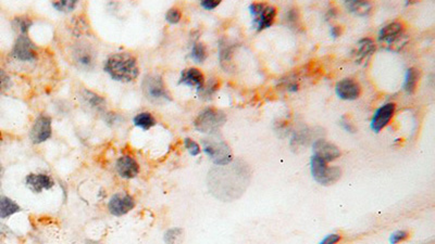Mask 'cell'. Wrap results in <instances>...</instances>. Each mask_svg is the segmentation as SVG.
Masks as SVG:
<instances>
[{
  "instance_id": "cell-1",
  "label": "cell",
  "mask_w": 435,
  "mask_h": 244,
  "mask_svg": "<svg viewBox=\"0 0 435 244\" xmlns=\"http://www.w3.org/2000/svg\"><path fill=\"white\" fill-rule=\"evenodd\" d=\"M105 71L112 79L122 83H130L139 75L137 60L127 53L110 56L105 63Z\"/></svg>"
},
{
  "instance_id": "cell-2",
  "label": "cell",
  "mask_w": 435,
  "mask_h": 244,
  "mask_svg": "<svg viewBox=\"0 0 435 244\" xmlns=\"http://www.w3.org/2000/svg\"><path fill=\"white\" fill-rule=\"evenodd\" d=\"M225 122L226 115L224 112L218 109L207 108L202 111L195 118L194 126L198 131L204 132V134L216 135Z\"/></svg>"
},
{
  "instance_id": "cell-3",
  "label": "cell",
  "mask_w": 435,
  "mask_h": 244,
  "mask_svg": "<svg viewBox=\"0 0 435 244\" xmlns=\"http://www.w3.org/2000/svg\"><path fill=\"white\" fill-rule=\"evenodd\" d=\"M310 171L313 179L322 186H331L340 180L342 176L341 168L328 166V163L322 159L312 155L310 160Z\"/></svg>"
},
{
  "instance_id": "cell-4",
  "label": "cell",
  "mask_w": 435,
  "mask_h": 244,
  "mask_svg": "<svg viewBox=\"0 0 435 244\" xmlns=\"http://www.w3.org/2000/svg\"><path fill=\"white\" fill-rule=\"evenodd\" d=\"M203 147L205 153L210 160L218 166H224L230 164L233 161V153L231 148L222 140L204 139Z\"/></svg>"
},
{
  "instance_id": "cell-5",
  "label": "cell",
  "mask_w": 435,
  "mask_h": 244,
  "mask_svg": "<svg viewBox=\"0 0 435 244\" xmlns=\"http://www.w3.org/2000/svg\"><path fill=\"white\" fill-rule=\"evenodd\" d=\"M143 91L145 97L152 103L171 101V95L169 94L164 80L159 75H147L143 80Z\"/></svg>"
},
{
  "instance_id": "cell-6",
  "label": "cell",
  "mask_w": 435,
  "mask_h": 244,
  "mask_svg": "<svg viewBox=\"0 0 435 244\" xmlns=\"http://www.w3.org/2000/svg\"><path fill=\"white\" fill-rule=\"evenodd\" d=\"M404 36V28L402 23H400V22H393V23H389L381 28L379 33V40L387 43V49L389 50H395V47H397V51L406 42V40H403Z\"/></svg>"
},
{
  "instance_id": "cell-7",
  "label": "cell",
  "mask_w": 435,
  "mask_h": 244,
  "mask_svg": "<svg viewBox=\"0 0 435 244\" xmlns=\"http://www.w3.org/2000/svg\"><path fill=\"white\" fill-rule=\"evenodd\" d=\"M73 61L81 70H92L96 64V54L92 46L87 43H77L72 51Z\"/></svg>"
},
{
  "instance_id": "cell-8",
  "label": "cell",
  "mask_w": 435,
  "mask_h": 244,
  "mask_svg": "<svg viewBox=\"0 0 435 244\" xmlns=\"http://www.w3.org/2000/svg\"><path fill=\"white\" fill-rule=\"evenodd\" d=\"M11 56L20 61L32 62L37 58V51L32 40L26 35H21L14 43Z\"/></svg>"
},
{
  "instance_id": "cell-9",
  "label": "cell",
  "mask_w": 435,
  "mask_h": 244,
  "mask_svg": "<svg viewBox=\"0 0 435 244\" xmlns=\"http://www.w3.org/2000/svg\"><path fill=\"white\" fill-rule=\"evenodd\" d=\"M53 134L51 128V118L46 115H39L36 118L29 132V138L35 144L45 142Z\"/></svg>"
},
{
  "instance_id": "cell-10",
  "label": "cell",
  "mask_w": 435,
  "mask_h": 244,
  "mask_svg": "<svg viewBox=\"0 0 435 244\" xmlns=\"http://www.w3.org/2000/svg\"><path fill=\"white\" fill-rule=\"evenodd\" d=\"M135 208V201L128 193H115L109 200L108 210L113 216H123Z\"/></svg>"
},
{
  "instance_id": "cell-11",
  "label": "cell",
  "mask_w": 435,
  "mask_h": 244,
  "mask_svg": "<svg viewBox=\"0 0 435 244\" xmlns=\"http://www.w3.org/2000/svg\"><path fill=\"white\" fill-rule=\"evenodd\" d=\"M395 113V105L392 102L386 103V105L382 106L379 108L371 120V129L374 132H380L385 126H387L388 123L392 120V117Z\"/></svg>"
},
{
  "instance_id": "cell-12",
  "label": "cell",
  "mask_w": 435,
  "mask_h": 244,
  "mask_svg": "<svg viewBox=\"0 0 435 244\" xmlns=\"http://www.w3.org/2000/svg\"><path fill=\"white\" fill-rule=\"evenodd\" d=\"M312 151L313 155L322 159L327 163L336 160L337 158H340L342 154L341 150L338 149L335 144L331 143L324 139L315 140L312 145Z\"/></svg>"
},
{
  "instance_id": "cell-13",
  "label": "cell",
  "mask_w": 435,
  "mask_h": 244,
  "mask_svg": "<svg viewBox=\"0 0 435 244\" xmlns=\"http://www.w3.org/2000/svg\"><path fill=\"white\" fill-rule=\"evenodd\" d=\"M335 91L338 98L343 100H356L361 93V88L357 81L350 78H345L336 84Z\"/></svg>"
},
{
  "instance_id": "cell-14",
  "label": "cell",
  "mask_w": 435,
  "mask_h": 244,
  "mask_svg": "<svg viewBox=\"0 0 435 244\" xmlns=\"http://www.w3.org/2000/svg\"><path fill=\"white\" fill-rule=\"evenodd\" d=\"M115 171L120 177L125 179H132L139 173L138 163L129 155H123L115 163Z\"/></svg>"
},
{
  "instance_id": "cell-15",
  "label": "cell",
  "mask_w": 435,
  "mask_h": 244,
  "mask_svg": "<svg viewBox=\"0 0 435 244\" xmlns=\"http://www.w3.org/2000/svg\"><path fill=\"white\" fill-rule=\"evenodd\" d=\"M25 183L34 193H41L44 190H49L55 186V181L46 174H29L26 176Z\"/></svg>"
},
{
  "instance_id": "cell-16",
  "label": "cell",
  "mask_w": 435,
  "mask_h": 244,
  "mask_svg": "<svg viewBox=\"0 0 435 244\" xmlns=\"http://www.w3.org/2000/svg\"><path fill=\"white\" fill-rule=\"evenodd\" d=\"M179 84L186 85L189 87H196L199 91L205 85L204 74L196 68H189L182 71Z\"/></svg>"
},
{
  "instance_id": "cell-17",
  "label": "cell",
  "mask_w": 435,
  "mask_h": 244,
  "mask_svg": "<svg viewBox=\"0 0 435 244\" xmlns=\"http://www.w3.org/2000/svg\"><path fill=\"white\" fill-rule=\"evenodd\" d=\"M276 16V8L273 6H268L265 7L264 10L254 19V23L257 27V31H263V29L270 27L273 24L274 19Z\"/></svg>"
},
{
  "instance_id": "cell-18",
  "label": "cell",
  "mask_w": 435,
  "mask_h": 244,
  "mask_svg": "<svg viewBox=\"0 0 435 244\" xmlns=\"http://www.w3.org/2000/svg\"><path fill=\"white\" fill-rule=\"evenodd\" d=\"M233 53L234 47L232 45L223 40L220 42V63L225 71H230L233 68Z\"/></svg>"
},
{
  "instance_id": "cell-19",
  "label": "cell",
  "mask_w": 435,
  "mask_h": 244,
  "mask_svg": "<svg viewBox=\"0 0 435 244\" xmlns=\"http://www.w3.org/2000/svg\"><path fill=\"white\" fill-rule=\"evenodd\" d=\"M82 99L85 102V105L88 106L90 108H92L93 110L96 111H104V109L106 108V101L105 99L100 97L99 94L95 93L91 90L84 89L83 93H82Z\"/></svg>"
},
{
  "instance_id": "cell-20",
  "label": "cell",
  "mask_w": 435,
  "mask_h": 244,
  "mask_svg": "<svg viewBox=\"0 0 435 244\" xmlns=\"http://www.w3.org/2000/svg\"><path fill=\"white\" fill-rule=\"evenodd\" d=\"M21 211L20 206L6 196H0V218H8Z\"/></svg>"
},
{
  "instance_id": "cell-21",
  "label": "cell",
  "mask_w": 435,
  "mask_h": 244,
  "mask_svg": "<svg viewBox=\"0 0 435 244\" xmlns=\"http://www.w3.org/2000/svg\"><path fill=\"white\" fill-rule=\"evenodd\" d=\"M346 6L350 12L361 17L369 14L372 9V5L365 0H350V2H346Z\"/></svg>"
},
{
  "instance_id": "cell-22",
  "label": "cell",
  "mask_w": 435,
  "mask_h": 244,
  "mask_svg": "<svg viewBox=\"0 0 435 244\" xmlns=\"http://www.w3.org/2000/svg\"><path fill=\"white\" fill-rule=\"evenodd\" d=\"M419 71L415 68H410L406 71V76L404 81V89L409 94H414L417 89V84L419 80Z\"/></svg>"
},
{
  "instance_id": "cell-23",
  "label": "cell",
  "mask_w": 435,
  "mask_h": 244,
  "mask_svg": "<svg viewBox=\"0 0 435 244\" xmlns=\"http://www.w3.org/2000/svg\"><path fill=\"white\" fill-rule=\"evenodd\" d=\"M133 123H134L135 126L147 131L156 125V120H154V117L150 113L142 112L134 117Z\"/></svg>"
},
{
  "instance_id": "cell-24",
  "label": "cell",
  "mask_w": 435,
  "mask_h": 244,
  "mask_svg": "<svg viewBox=\"0 0 435 244\" xmlns=\"http://www.w3.org/2000/svg\"><path fill=\"white\" fill-rule=\"evenodd\" d=\"M375 51V43L370 38H364L357 43V56L364 59L368 56H371Z\"/></svg>"
},
{
  "instance_id": "cell-25",
  "label": "cell",
  "mask_w": 435,
  "mask_h": 244,
  "mask_svg": "<svg viewBox=\"0 0 435 244\" xmlns=\"http://www.w3.org/2000/svg\"><path fill=\"white\" fill-rule=\"evenodd\" d=\"M184 238L182 228H171L165 233L164 240L166 244H181Z\"/></svg>"
},
{
  "instance_id": "cell-26",
  "label": "cell",
  "mask_w": 435,
  "mask_h": 244,
  "mask_svg": "<svg viewBox=\"0 0 435 244\" xmlns=\"http://www.w3.org/2000/svg\"><path fill=\"white\" fill-rule=\"evenodd\" d=\"M190 57L197 63H203L207 59V50L202 42H195L193 48H191Z\"/></svg>"
},
{
  "instance_id": "cell-27",
  "label": "cell",
  "mask_w": 435,
  "mask_h": 244,
  "mask_svg": "<svg viewBox=\"0 0 435 244\" xmlns=\"http://www.w3.org/2000/svg\"><path fill=\"white\" fill-rule=\"evenodd\" d=\"M218 88H219L218 80L211 79L207 85H204L202 89L199 90V93H201V95L204 98H209L218 90Z\"/></svg>"
},
{
  "instance_id": "cell-28",
  "label": "cell",
  "mask_w": 435,
  "mask_h": 244,
  "mask_svg": "<svg viewBox=\"0 0 435 244\" xmlns=\"http://www.w3.org/2000/svg\"><path fill=\"white\" fill-rule=\"evenodd\" d=\"M309 141L308 132L305 130L296 131L292 138V147L297 148L299 145H306Z\"/></svg>"
},
{
  "instance_id": "cell-29",
  "label": "cell",
  "mask_w": 435,
  "mask_h": 244,
  "mask_svg": "<svg viewBox=\"0 0 435 244\" xmlns=\"http://www.w3.org/2000/svg\"><path fill=\"white\" fill-rule=\"evenodd\" d=\"M76 5H77V2H75V0H62V2H56L53 4V6L57 10L63 11V12L72 11L75 8Z\"/></svg>"
},
{
  "instance_id": "cell-30",
  "label": "cell",
  "mask_w": 435,
  "mask_h": 244,
  "mask_svg": "<svg viewBox=\"0 0 435 244\" xmlns=\"http://www.w3.org/2000/svg\"><path fill=\"white\" fill-rule=\"evenodd\" d=\"M14 24H16V26L19 28V31L21 32L22 35H26L29 27L32 26L33 22L25 17H21V18H16V20H14Z\"/></svg>"
},
{
  "instance_id": "cell-31",
  "label": "cell",
  "mask_w": 435,
  "mask_h": 244,
  "mask_svg": "<svg viewBox=\"0 0 435 244\" xmlns=\"http://www.w3.org/2000/svg\"><path fill=\"white\" fill-rule=\"evenodd\" d=\"M287 22L294 28H298L300 26V17L297 9H292L289 11V13H287Z\"/></svg>"
},
{
  "instance_id": "cell-32",
  "label": "cell",
  "mask_w": 435,
  "mask_h": 244,
  "mask_svg": "<svg viewBox=\"0 0 435 244\" xmlns=\"http://www.w3.org/2000/svg\"><path fill=\"white\" fill-rule=\"evenodd\" d=\"M184 144H185V148L191 157H197V155H199V153H201V147H199V144L196 141H194V140L186 138L184 140Z\"/></svg>"
},
{
  "instance_id": "cell-33",
  "label": "cell",
  "mask_w": 435,
  "mask_h": 244,
  "mask_svg": "<svg viewBox=\"0 0 435 244\" xmlns=\"http://www.w3.org/2000/svg\"><path fill=\"white\" fill-rule=\"evenodd\" d=\"M340 125L342 126V128L344 130L347 131V132H351V134H355V132L357 131V128L355 126V124L352 123V121L350 120V117L348 115H344V116L341 117Z\"/></svg>"
},
{
  "instance_id": "cell-34",
  "label": "cell",
  "mask_w": 435,
  "mask_h": 244,
  "mask_svg": "<svg viewBox=\"0 0 435 244\" xmlns=\"http://www.w3.org/2000/svg\"><path fill=\"white\" fill-rule=\"evenodd\" d=\"M181 18H182L181 11H180L179 9H176V8H172V9H170V10H169V11L167 12V14H166V20H167L170 24H176V23H179V22L181 21Z\"/></svg>"
},
{
  "instance_id": "cell-35",
  "label": "cell",
  "mask_w": 435,
  "mask_h": 244,
  "mask_svg": "<svg viewBox=\"0 0 435 244\" xmlns=\"http://www.w3.org/2000/svg\"><path fill=\"white\" fill-rule=\"evenodd\" d=\"M409 238V233L405 230H398L393 232L389 236V242L390 244H397L400 242H403L406 239Z\"/></svg>"
},
{
  "instance_id": "cell-36",
  "label": "cell",
  "mask_w": 435,
  "mask_h": 244,
  "mask_svg": "<svg viewBox=\"0 0 435 244\" xmlns=\"http://www.w3.org/2000/svg\"><path fill=\"white\" fill-rule=\"evenodd\" d=\"M11 85V79L8 74L3 69H0V93L6 91Z\"/></svg>"
},
{
  "instance_id": "cell-37",
  "label": "cell",
  "mask_w": 435,
  "mask_h": 244,
  "mask_svg": "<svg viewBox=\"0 0 435 244\" xmlns=\"http://www.w3.org/2000/svg\"><path fill=\"white\" fill-rule=\"evenodd\" d=\"M265 7H267V4L254 3L249 6V10H250V13L254 16V18H257L264 10Z\"/></svg>"
},
{
  "instance_id": "cell-38",
  "label": "cell",
  "mask_w": 435,
  "mask_h": 244,
  "mask_svg": "<svg viewBox=\"0 0 435 244\" xmlns=\"http://www.w3.org/2000/svg\"><path fill=\"white\" fill-rule=\"evenodd\" d=\"M342 236L337 233H332L327 235L319 244H336L341 241Z\"/></svg>"
},
{
  "instance_id": "cell-39",
  "label": "cell",
  "mask_w": 435,
  "mask_h": 244,
  "mask_svg": "<svg viewBox=\"0 0 435 244\" xmlns=\"http://www.w3.org/2000/svg\"><path fill=\"white\" fill-rule=\"evenodd\" d=\"M221 4L220 0H203L201 3L202 7L206 10H213Z\"/></svg>"
},
{
  "instance_id": "cell-40",
  "label": "cell",
  "mask_w": 435,
  "mask_h": 244,
  "mask_svg": "<svg viewBox=\"0 0 435 244\" xmlns=\"http://www.w3.org/2000/svg\"><path fill=\"white\" fill-rule=\"evenodd\" d=\"M342 31L343 28L341 26H333L331 28V36L333 37V38H337V37L342 35Z\"/></svg>"
},
{
  "instance_id": "cell-41",
  "label": "cell",
  "mask_w": 435,
  "mask_h": 244,
  "mask_svg": "<svg viewBox=\"0 0 435 244\" xmlns=\"http://www.w3.org/2000/svg\"><path fill=\"white\" fill-rule=\"evenodd\" d=\"M85 244H100V243L99 242H96V241H92V240H87L85 242Z\"/></svg>"
},
{
  "instance_id": "cell-42",
  "label": "cell",
  "mask_w": 435,
  "mask_h": 244,
  "mask_svg": "<svg viewBox=\"0 0 435 244\" xmlns=\"http://www.w3.org/2000/svg\"><path fill=\"white\" fill-rule=\"evenodd\" d=\"M2 176H3V166L0 164V182H2Z\"/></svg>"
}]
</instances>
